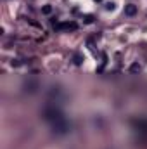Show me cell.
Returning a JSON list of instances; mask_svg holds the SVG:
<instances>
[{
  "label": "cell",
  "mask_w": 147,
  "mask_h": 149,
  "mask_svg": "<svg viewBox=\"0 0 147 149\" xmlns=\"http://www.w3.org/2000/svg\"><path fill=\"white\" fill-rule=\"evenodd\" d=\"M42 12H44V14H50L52 12V5H44V7H42Z\"/></svg>",
  "instance_id": "9"
},
{
  "label": "cell",
  "mask_w": 147,
  "mask_h": 149,
  "mask_svg": "<svg viewBox=\"0 0 147 149\" xmlns=\"http://www.w3.org/2000/svg\"><path fill=\"white\" fill-rule=\"evenodd\" d=\"M130 71L132 73H138L140 71V64H138V62H133V64L130 66Z\"/></svg>",
  "instance_id": "7"
},
{
  "label": "cell",
  "mask_w": 147,
  "mask_h": 149,
  "mask_svg": "<svg viewBox=\"0 0 147 149\" xmlns=\"http://www.w3.org/2000/svg\"><path fill=\"white\" fill-rule=\"evenodd\" d=\"M44 118H45L47 121L54 123V121H57V120H62V118H64V115H62L57 108H54V106H49V108L44 109Z\"/></svg>",
  "instance_id": "1"
},
{
  "label": "cell",
  "mask_w": 147,
  "mask_h": 149,
  "mask_svg": "<svg viewBox=\"0 0 147 149\" xmlns=\"http://www.w3.org/2000/svg\"><path fill=\"white\" fill-rule=\"evenodd\" d=\"M106 9H107V11H113V9H114V4H113V2H107V4H106Z\"/></svg>",
  "instance_id": "10"
},
{
  "label": "cell",
  "mask_w": 147,
  "mask_h": 149,
  "mask_svg": "<svg viewBox=\"0 0 147 149\" xmlns=\"http://www.w3.org/2000/svg\"><path fill=\"white\" fill-rule=\"evenodd\" d=\"M12 66H21V61L19 59H12Z\"/></svg>",
  "instance_id": "11"
},
{
  "label": "cell",
  "mask_w": 147,
  "mask_h": 149,
  "mask_svg": "<svg viewBox=\"0 0 147 149\" xmlns=\"http://www.w3.org/2000/svg\"><path fill=\"white\" fill-rule=\"evenodd\" d=\"M95 2H102V0H95Z\"/></svg>",
  "instance_id": "12"
},
{
  "label": "cell",
  "mask_w": 147,
  "mask_h": 149,
  "mask_svg": "<svg viewBox=\"0 0 147 149\" xmlns=\"http://www.w3.org/2000/svg\"><path fill=\"white\" fill-rule=\"evenodd\" d=\"M52 130H54L55 134H59V135L68 134V132H69V123H68V120L62 118V120L54 121V123H52Z\"/></svg>",
  "instance_id": "2"
},
{
  "label": "cell",
  "mask_w": 147,
  "mask_h": 149,
  "mask_svg": "<svg viewBox=\"0 0 147 149\" xmlns=\"http://www.w3.org/2000/svg\"><path fill=\"white\" fill-rule=\"evenodd\" d=\"M54 28L55 30H64V31H74L78 28V25L73 23V21H66V23H55Z\"/></svg>",
  "instance_id": "3"
},
{
  "label": "cell",
  "mask_w": 147,
  "mask_h": 149,
  "mask_svg": "<svg viewBox=\"0 0 147 149\" xmlns=\"http://www.w3.org/2000/svg\"><path fill=\"white\" fill-rule=\"evenodd\" d=\"M125 14L127 16H135L137 14V5H133V4L125 5Z\"/></svg>",
  "instance_id": "4"
},
{
  "label": "cell",
  "mask_w": 147,
  "mask_h": 149,
  "mask_svg": "<svg viewBox=\"0 0 147 149\" xmlns=\"http://www.w3.org/2000/svg\"><path fill=\"white\" fill-rule=\"evenodd\" d=\"M83 21H85L87 25H92V23H94V16H92V14H87L85 17H83Z\"/></svg>",
  "instance_id": "8"
},
{
  "label": "cell",
  "mask_w": 147,
  "mask_h": 149,
  "mask_svg": "<svg viewBox=\"0 0 147 149\" xmlns=\"http://www.w3.org/2000/svg\"><path fill=\"white\" fill-rule=\"evenodd\" d=\"M24 87H26V90H28V92H35V90H36V87H38V83H36V81H30V83H26V85H24Z\"/></svg>",
  "instance_id": "5"
},
{
  "label": "cell",
  "mask_w": 147,
  "mask_h": 149,
  "mask_svg": "<svg viewBox=\"0 0 147 149\" xmlns=\"http://www.w3.org/2000/svg\"><path fill=\"white\" fill-rule=\"evenodd\" d=\"M73 61H74V64H76V66H80V64H81V62H83V56L76 52V54L73 56Z\"/></svg>",
  "instance_id": "6"
}]
</instances>
